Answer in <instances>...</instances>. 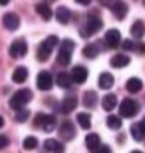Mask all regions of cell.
Wrapping results in <instances>:
<instances>
[{"mask_svg":"<svg viewBox=\"0 0 145 153\" xmlns=\"http://www.w3.org/2000/svg\"><path fill=\"white\" fill-rule=\"evenodd\" d=\"M102 28V20L98 14V11H90L89 14H87V22L86 25L80 29V35L84 37V38H89L90 35H93L96 32H99Z\"/></svg>","mask_w":145,"mask_h":153,"instance_id":"obj_1","label":"cell"},{"mask_svg":"<svg viewBox=\"0 0 145 153\" xmlns=\"http://www.w3.org/2000/svg\"><path fill=\"white\" fill-rule=\"evenodd\" d=\"M34 98V94L32 91H29V89H20V91H17L14 95L11 97L9 100V107L14 109L16 112L20 110V109H24L26 104H29V101Z\"/></svg>","mask_w":145,"mask_h":153,"instance_id":"obj_2","label":"cell"},{"mask_svg":"<svg viewBox=\"0 0 145 153\" xmlns=\"http://www.w3.org/2000/svg\"><path fill=\"white\" fill-rule=\"evenodd\" d=\"M58 42L60 40H58L57 35H49L46 40L38 46V49H37V60L38 61H46L50 57V54H52V49L58 45Z\"/></svg>","mask_w":145,"mask_h":153,"instance_id":"obj_3","label":"cell"},{"mask_svg":"<svg viewBox=\"0 0 145 153\" xmlns=\"http://www.w3.org/2000/svg\"><path fill=\"white\" fill-rule=\"evenodd\" d=\"M139 112V104L131 98H124L119 104V113L122 118H133Z\"/></svg>","mask_w":145,"mask_h":153,"instance_id":"obj_4","label":"cell"},{"mask_svg":"<svg viewBox=\"0 0 145 153\" xmlns=\"http://www.w3.org/2000/svg\"><path fill=\"white\" fill-rule=\"evenodd\" d=\"M26 54H28V43H26L24 38H17L11 43L9 46V55L12 58H23Z\"/></svg>","mask_w":145,"mask_h":153,"instance_id":"obj_5","label":"cell"},{"mask_svg":"<svg viewBox=\"0 0 145 153\" xmlns=\"http://www.w3.org/2000/svg\"><path fill=\"white\" fill-rule=\"evenodd\" d=\"M121 38H122L121 32L118 29H109L107 32H105V35H104V43L110 49H116L118 46L121 45Z\"/></svg>","mask_w":145,"mask_h":153,"instance_id":"obj_6","label":"cell"},{"mask_svg":"<svg viewBox=\"0 0 145 153\" xmlns=\"http://www.w3.org/2000/svg\"><path fill=\"white\" fill-rule=\"evenodd\" d=\"M52 86H54V78H52L50 72L41 71L37 76V87L40 89V91H50Z\"/></svg>","mask_w":145,"mask_h":153,"instance_id":"obj_7","label":"cell"},{"mask_svg":"<svg viewBox=\"0 0 145 153\" xmlns=\"http://www.w3.org/2000/svg\"><path fill=\"white\" fill-rule=\"evenodd\" d=\"M58 133L63 139L66 141H70V139L75 138L76 135V130H75V126L72 124V121H63L60 124V129H58Z\"/></svg>","mask_w":145,"mask_h":153,"instance_id":"obj_8","label":"cell"},{"mask_svg":"<svg viewBox=\"0 0 145 153\" xmlns=\"http://www.w3.org/2000/svg\"><path fill=\"white\" fill-rule=\"evenodd\" d=\"M2 22H3V26L8 31H17L18 26H20V17L16 12H6L2 19Z\"/></svg>","mask_w":145,"mask_h":153,"instance_id":"obj_9","label":"cell"},{"mask_svg":"<svg viewBox=\"0 0 145 153\" xmlns=\"http://www.w3.org/2000/svg\"><path fill=\"white\" fill-rule=\"evenodd\" d=\"M110 9H112V12L115 14V17L118 20H124L127 12H128V5L125 2H122V0H115Z\"/></svg>","mask_w":145,"mask_h":153,"instance_id":"obj_10","label":"cell"},{"mask_svg":"<svg viewBox=\"0 0 145 153\" xmlns=\"http://www.w3.org/2000/svg\"><path fill=\"white\" fill-rule=\"evenodd\" d=\"M87 75H89V72H87V69H86L84 66H75V68L72 69V72H70L72 81L76 83V84H83V83H86Z\"/></svg>","mask_w":145,"mask_h":153,"instance_id":"obj_11","label":"cell"},{"mask_svg":"<svg viewBox=\"0 0 145 153\" xmlns=\"http://www.w3.org/2000/svg\"><path fill=\"white\" fill-rule=\"evenodd\" d=\"M54 14H55L57 20H58L61 25H67V23L70 22V19H72V11H70L69 8H66V6H58Z\"/></svg>","mask_w":145,"mask_h":153,"instance_id":"obj_12","label":"cell"},{"mask_svg":"<svg viewBox=\"0 0 145 153\" xmlns=\"http://www.w3.org/2000/svg\"><path fill=\"white\" fill-rule=\"evenodd\" d=\"M130 65V57L125 55V54H116L112 57L110 60V66L112 68H116V69H121V68H125Z\"/></svg>","mask_w":145,"mask_h":153,"instance_id":"obj_13","label":"cell"},{"mask_svg":"<svg viewBox=\"0 0 145 153\" xmlns=\"http://www.w3.org/2000/svg\"><path fill=\"white\" fill-rule=\"evenodd\" d=\"M86 146H87V149H89L92 153H96L98 149L101 147L99 135H98V133H89V135L86 136Z\"/></svg>","mask_w":145,"mask_h":153,"instance_id":"obj_14","label":"cell"},{"mask_svg":"<svg viewBox=\"0 0 145 153\" xmlns=\"http://www.w3.org/2000/svg\"><path fill=\"white\" fill-rule=\"evenodd\" d=\"M76 106H78V100L75 97H67V98L63 100V103L60 106V110H61V113L67 115V113L73 112L76 109Z\"/></svg>","mask_w":145,"mask_h":153,"instance_id":"obj_15","label":"cell"},{"mask_svg":"<svg viewBox=\"0 0 145 153\" xmlns=\"http://www.w3.org/2000/svg\"><path fill=\"white\" fill-rule=\"evenodd\" d=\"M145 121L142 120V121H139V123H135L133 126H131V129H130V132H131V136H133L136 141H144V136H145Z\"/></svg>","mask_w":145,"mask_h":153,"instance_id":"obj_16","label":"cell"},{"mask_svg":"<svg viewBox=\"0 0 145 153\" xmlns=\"http://www.w3.org/2000/svg\"><path fill=\"white\" fill-rule=\"evenodd\" d=\"M98 84L101 89H104V91H107V89H112L113 84H115V78L113 75L110 72H102L99 75V80H98Z\"/></svg>","mask_w":145,"mask_h":153,"instance_id":"obj_17","label":"cell"},{"mask_svg":"<svg viewBox=\"0 0 145 153\" xmlns=\"http://www.w3.org/2000/svg\"><path fill=\"white\" fill-rule=\"evenodd\" d=\"M40 127H41L44 132L55 130V127H57V118H55V115H43V120H41Z\"/></svg>","mask_w":145,"mask_h":153,"instance_id":"obj_18","label":"cell"},{"mask_svg":"<svg viewBox=\"0 0 145 153\" xmlns=\"http://www.w3.org/2000/svg\"><path fill=\"white\" fill-rule=\"evenodd\" d=\"M44 149L50 153H64V144L57 141V139H46L44 141Z\"/></svg>","mask_w":145,"mask_h":153,"instance_id":"obj_19","label":"cell"},{"mask_svg":"<svg viewBox=\"0 0 145 153\" xmlns=\"http://www.w3.org/2000/svg\"><path fill=\"white\" fill-rule=\"evenodd\" d=\"M98 103V94L95 91H87L84 95H83V104L89 109L95 107Z\"/></svg>","mask_w":145,"mask_h":153,"instance_id":"obj_20","label":"cell"},{"mask_svg":"<svg viewBox=\"0 0 145 153\" xmlns=\"http://www.w3.org/2000/svg\"><path fill=\"white\" fill-rule=\"evenodd\" d=\"M26 80H28V69H26L24 66H18L14 71V74H12V81L17 83V84H21Z\"/></svg>","mask_w":145,"mask_h":153,"instance_id":"obj_21","label":"cell"},{"mask_svg":"<svg viewBox=\"0 0 145 153\" xmlns=\"http://www.w3.org/2000/svg\"><path fill=\"white\" fill-rule=\"evenodd\" d=\"M72 76L69 72H60L57 75V84L61 87V89H69L72 86Z\"/></svg>","mask_w":145,"mask_h":153,"instance_id":"obj_22","label":"cell"},{"mask_svg":"<svg viewBox=\"0 0 145 153\" xmlns=\"http://www.w3.org/2000/svg\"><path fill=\"white\" fill-rule=\"evenodd\" d=\"M116 104H118V98L115 94H109L102 98V109L105 112H112L116 107Z\"/></svg>","mask_w":145,"mask_h":153,"instance_id":"obj_23","label":"cell"},{"mask_svg":"<svg viewBox=\"0 0 145 153\" xmlns=\"http://www.w3.org/2000/svg\"><path fill=\"white\" fill-rule=\"evenodd\" d=\"M35 9H37V12L40 14V17L43 19V20H50L52 19V16H54V11L50 9V6L47 5V3H38L37 6H35Z\"/></svg>","mask_w":145,"mask_h":153,"instance_id":"obj_24","label":"cell"},{"mask_svg":"<svg viewBox=\"0 0 145 153\" xmlns=\"http://www.w3.org/2000/svg\"><path fill=\"white\" fill-rule=\"evenodd\" d=\"M127 91L130 92V94H138L141 89L144 87V84H142V81L139 80V78H136V76H133V78H130L128 81H127Z\"/></svg>","mask_w":145,"mask_h":153,"instance_id":"obj_25","label":"cell"},{"mask_svg":"<svg viewBox=\"0 0 145 153\" xmlns=\"http://www.w3.org/2000/svg\"><path fill=\"white\" fill-rule=\"evenodd\" d=\"M98 54H99V49H98V46H96V45H93V43L86 45V46H84V49H83V55H84L86 58H90V60L96 58V57H98Z\"/></svg>","mask_w":145,"mask_h":153,"instance_id":"obj_26","label":"cell"},{"mask_svg":"<svg viewBox=\"0 0 145 153\" xmlns=\"http://www.w3.org/2000/svg\"><path fill=\"white\" fill-rule=\"evenodd\" d=\"M76 121H78V124L81 126V129H84V130H89L90 126H92L90 113H78L76 115Z\"/></svg>","mask_w":145,"mask_h":153,"instance_id":"obj_27","label":"cell"},{"mask_svg":"<svg viewBox=\"0 0 145 153\" xmlns=\"http://www.w3.org/2000/svg\"><path fill=\"white\" fill-rule=\"evenodd\" d=\"M130 32H131V35H133L135 38H142V37H144V32H145V29H144V22L136 20V22L133 23V26H131Z\"/></svg>","mask_w":145,"mask_h":153,"instance_id":"obj_28","label":"cell"},{"mask_svg":"<svg viewBox=\"0 0 145 153\" xmlns=\"http://www.w3.org/2000/svg\"><path fill=\"white\" fill-rule=\"evenodd\" d=\"M107 126L112 130H119L122 127V120L119 117H116V115H110V117L107 118Z\"/></svg>","mask_w":145,"mask_h":153,"instance_id":"obj_29","label":"cell"},{"mask_svg":"<svg viewBox=\"0 0 145 153\" xmlns=\"http://www.w3.org/2000/svg\"><path fill=\"white\" fill-rule=\"evenodd\" d=\"M57 61L61 66H69L70 61H72V54H67V52H64V51H58Z\"/></svg>","mask_w":145,"mask_h":153,"instance_id":"obj_30","label":"cell"},{"mask_svg":"<svg viewBox=\"0 0 145 153\" xmlns=\"http://www.w3.org/2000/svg\"><path fill=\"white\" fill-rule=\"evenodd\" d=\"M37 146H38V139L35 136L24 138V141H23V149L24 150H34V149H37Z\"/></svg>","mask_w":145,"mask_h":153,"instance_id":"obj_31","label":"cell"},{"mask_svg":"<svg viewBox=\"0 0 145 153\" xmlns=\"http://www.w3.org/2000/svg\"><path fill=\"white\" fill-rule=\"evenodd\" d=\"M73 49H75V42L69 40V38H66V40H63L60 43V51H64V52H67V54H72Z\"/></svg>","mask_w":145,"mask_h":153,"instance_id":"obj_32","label":"cell"},{"mask_svg":"<svg viewBox=\"0 0 145 153\" xmlns=\"http://www.w3.org/2000/svg\"><path fill=\"white\" fill-rule=\"evenodd\" d=\"M29 118V110L28 109H20L16 112V121L18 123H24V121H28Z\"/></svg>","mask_w":145,"mask_h":153,"instance_id":"obj_33","label":"cell"},{"mask_svg":"<svg viewBox=\"0 0 145 153\" xmlns=\"http://www.w3.org/2000/svg\"><path fill=\"white\" fill-rule=\"evenodd\" d=\"M122 48H124V51H133L135 49V43L130 40V38H127V40L122 43Z\"/></svg>","mask_w":145,"mask_h":153,"instance_id":"obj_34","label":"cell"},{"mask_svg":"<svg viewBox=\"0 0 145 153\" xmlns=\"http://www.w3.org/2000/svg\"><path fill=\"white\" fill-rule=\"evenodd\" d=\"M8 144H9L8 136H6V135H0V150H3Z\"/></svg>","mask_w":145,"mask_h":153,"instance_id":"obj_35","label":"cell"},{"mask_svg":"<svg viewBox=\"0 0 145 153\" xmlns=\"http://www.w3.org/2000/svg\"><path fill=\"white\" fill-rule=\"evenodd\" d=\"M43 115H44V113H38L37 117L34 118V127H40V124H41V120H43Z\"/></svg>","mask_w":145,"mask_h":153,"instance_id":"obj_36","label":"cell"},{"mask_svg":"<svg viewBox=\"0 0 145 153\" xmlns=\"http://www.w3.org/2000/svg\"><path fill=\"white\" fill-rule=\"evenodd\" d=\"M98 2H99L102 6H105V8H112V5H113L115 0H98Z\"/></svg>","mask_w":145,"mask_h":153,"instance_id":"obj_37","label":"cell"},{"mask_svg":"<svg viewBox=\"0 0 145 153\" xmlns=\"http://www.w3.org/2000/svg\"><path fill=\"white\" fill-rule=\"evenodd\" d=\"M96 153H112V149H110L109 146H101Z\"/></svg>","mask_w":145,"mask_h":153,"instance_id":"obj_38","label":"cell"},{"mask_svg":"<svg viewBox=\"0 0 145 153\" xmlns=\"http://www.w3.org/2000/svg\"><path fill=\"white\" fill-rule=\"evenodd\" d=\"M75 2H76L78 5H83V6H89L92 0H75Z\"/></svg>","mask_w":145,"mask_h":153,"instance_id":"obj_39","label":"cell"},{"mask_svg":"<svg viewBox=\"0 0 145 153\" xmlns=\"http://www.w3.org/2000/svg\"><path fill=\"white\" fill-rule=\"evenodd\" d=\"M9 3V0H0V6H6Z\"/></svg>","mask_w":145,"mask_h":153,"instance_id":"obj_40","label":"cell"},{"mask_svg":"<svg viewBox=\"0 0 145 153\" xmlns=\"http://www.w3.org/2000/svg\"><path fill=\"white\" fill-rule=\"evenodd\" d=\"M3 124H5V120H3L2 117H0V129H2V127H3Z\"/></svg>","mask_w":145,"mask_h":153,"instance_id":"obj_41","label":"cell"},{"mask_svg":"<svg viewBox=\"0 0 145 153\" xmlns=\"http://www.w3.org/2000/svg\"><path fill=\"white\" fill-rule=\"evenodd\" d=\"M131 153H142V152H139V150H135V152H131Z\"/></svg>","mask_w":145,"mask_h":153,"instance_id":"obj_42","label":"cell"},{"mask_svg":"<svg viewBox=\"0 0 145 153\" xmlns=\"http://www.w3.org/2000/svg\"><path fill=\"white\" fill-rule=\"evenodd\" d=\"M46 2H49V3H50V2H55V0H46Z\"/></svg>","mask_w":145,"mask_h":153,"instance_id":"obj_43","label":"cell"}]
</instances>
